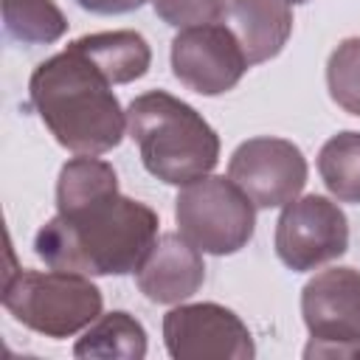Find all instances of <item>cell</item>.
<instances>
[{
	"mask_svg": "<svg viewBox=\"0 0 360 360\" xmlns=\"http://www.w3.org/2000/svg\"><path fill=\"white\" fill-rule=\"evenodd\" d=\"M158 214L121 191L56 211L34 236V253L53 270L82 276L135 273L158 239Z\"/></svg>",
	"mask_w": 360,
	"mask_h": 360,
	"instance_id": "1",
	"label": "cell"
},
{
	"mask_svg": "<svg viewBox=\"0 0 360 360\" xmlns=\"http://www.w3.org/2000/svg\"><path fill=\"white\" fill-rule=\"evenodd\" d=\"M28 96L42 124L68 152L104 155L127 132V112L112 93V82L73 42L34 68Z\"/></svg>",
	"mask_w": 360,
	"mask_h": 360,
	"instance_id": "2",
	"label": "cell"
},
{
	"mask_svg": "<svg viewBox=\"0 0 360 360\" xmlns=\"http://www.w3.org/2000/svg\"><path fill=\"white\" fill-rule=\"evenodd\" d=\"M127 129L146 172L166 186H188L211 174L219 160L217 129L166 90L135 96L127 107Z\"/></svg>",
	"mask_w": 360,
	"mask_h": 360,
	"instance_id": "3",
	"label": "cell"
},
{
	"mask_svg": "<svg viewBox=\"0 0 360 360\" xmlns=\"http://www.w3.org/2000/svg\"><path fill=\"white\" fill-rule=\"evenodd\" d=\"M3 307L8 315L45 338L62 340L87 329L104 307L101 290L90 276L73 270H28L14 264L8 248V270L3 276Z\"/></svg>",
	"mask_w": 360,
	"mask_h": 360,
	"instance_id": "4",
	"label": "cell"
},
{
	"mask_svg": "<svg viewBox=\"0 0 360 360\" xmlns=\"http://www.w3.org/2000/svg\"><path fill=\"white\" fill-rule=\"evenodd\" d=\"M174 219L180 233L202 253L231 256L253 239L256 205L231 177L205 174L180 188Z\"/></svg>",
	"mask_w": 360,
	"mask_h": 360,
	"instance_id": "5",
	"label": "cell"
},
{
	"mask_svg": "<svg viewBox=\"0 0 360 360\" xmlns=\"http://www.w3.org/2000/svg\"><path fill=\"white\" fill-rule=\"evenodd\" d=\"M301 315L312 343L307 357L360 354V270L329 267L301 290Z\"/></svg>",
	"mask_w": 360,
	"mask_h": 360,
	"instance_id": "6",
	"label": "cell"
},
{
	"mask_svg": "<svg viewBox=\"0 0 360 360\" xmlns=\"http://www.w3.org/2000/svg\"><path fill=\"white\" fill-rule=\"evenodd\" d=\"M276 256L292 270H315L349 248V219L338 202L321 194L295 197L276 222Z\"/></svg>",
	"mask_w": 360,
	"mask_h": 360,
	"instance_id": "7",
	"label": "cell"
},
{
	"mask_svg": "<svg viewBox=\"0 0 360 360\" xmlns=\"http://www.w3.org/2000/svg\"><path fill=\"white\" fill-rule=\"evenodd\" d=\"M163 343L174 360H250L256 354L245 321L214 301L169 309L163 315Z\"/></svg>",
	"mask_w": 360,
	"mask_h": 360,
	"instance_id": "8",
	"label": "cell"
},
{
	"mask_svg": "<svg viewBox=\"0 0 360 360\" xmlns=\"http://www.w3.org/2000/svg\"><path fill=\"white\" fill-rule=\"evenodd\" d=\"M307 174L304 152L292 141L276 135L242 141L228 160V177L253 200L256 208L292 202L304 191Z\"/></svg>",
	"mask_w": 360,
	"mask_h": 360,
	"instance_id": "9",
	"label": "cell"
},
{
	"mask_svg": "<svg viewBox=\"0 0 360 360\" xmlns=\"http://www.w3.org/2000/svg\"><path fill=\"white\" fill-rule=\"evenodd\" d=\"M248 68L250 65L225 22L180 28L172 39V73L183 87L200 96H222L233 90Z\"/></svg>",
	"mask_w": 360,
	"mask_h": 360,
	"instance_id": "10",
	"label": "cell"
},
{
	"mask_svg": "<svg viewBox=\"0 0 360 360\" xmlns=\"http://www.w3.org/2000/svg\"><path fill=\"white\" fill-rule=\"evenodd\" d=\"M138 290L155 304H183L205 281L202 250L183 233H160L135 270Z\"/></svg>",
	"mask_w": 360,
	"mask_h": 360,
	"instance_id": "11",
	"label": "cell"
},
{
	"mask_svg": "<svg viewBox=\"0 0 360 360\" xmlns=\"http://www.w3.org/2000/svg\"><path fill=\"white\" fill-rule=\"evenodd\" d=\"M225 25L236 37L248 65H262L287 45L292 11L287 0H228Z\"/></svg>",
	"mask_w": 360,
	"mask_h": 360,
	"instance_id": "12",
	"label": "cell"
},
{
	"mask_svg": "<svg viewBox=\"0 0 360 360\" xmlns=\"http://www.w3.org/2000/svg\"><path fill=\"white\" fill-rule=\"evenodd\" d=\"M73 45L93 59V65L112 82V84H129L141 76H146L152 65L149 42L138 31H98L84 34L73 39Z\"/></svg>",
	"mask_w": 360,
	"mask_h": 360,
	"instance_id": "13",
	"label": "cell"
},
{
	"mask_svg": "<svg viewBox=\"0 0 360 360\" xmlns=\"http://www.w3.org/2000/svg\"><path fill=\"white\" fill-rule=\"evenodd\" d=\"M73 354L104 360H141L146 357V329L124 309L98 315L76 340Z\"/></svg>",
	"mask_w": 360,
	"mask_h": 360,
	"instance_id": "14",
	"label": "cell"
},
{
	"mask_svg": "<svg viewBox=\"0 0 360 360\" xmlns=\"http://www.w3.org/2000/svg\"><path fill=\"white\" fill-rule=\"evenodd\" d=\"M318 174L338 202L360 205V132L332 135L318 152Z\"/></svg>",
	"mask_w": 360,
	"mask_h": 360,
	"instance_id": "15",
	"label": "cell"
},
{
	"mask_svg": "<svg viewBox=\"0 0 360 360\" xmlns=\"http://www.w3.org/2000/svg\"><path fill=\"white\" fill-rule=\"evenodd\" d=\"M118 191V174L115 169L96 158V155H79L68 160L56 180V211L76 208L87 200H96L101 194Z\"/></svg>",
	"mask_w": 360,
	"mask_h": 360,
	"instance_id": "16",
	"label": "cell"
},
{
	"mask_svg": "<svg viewBox=\"0 0 360 360\" xmlns=\"http://www.w3.org/2000/svg\"><path fill=\"white\" fill-rule=\"evenodd\" d=\"M3 25L22 45H51L68 31V20L53 0H3Z\"/></svg>",
	"mask_w": 360,
	"mask_h": 360,
	"instance_id": "17",
	"label": "cell"
},
{
	"mask_svg": "<svg viewBox=\"0 0 360 360\" xmlns=\"http://www.w3.org/2000/svg\"><path fill=\"white\" fill-rule=\"evenodd\" d=\"M326 87L332 101L349 115H360V37L338 42L326 62Z\"/></svg>",
	"mask_w": 360,
	"mask_h": 360,
	"instance_id": "18",
	"label": "cell"
},
{
	"mask_svg": "<svg viewBox=\"0 0 360 360\" xmlns=\"http://www.w3.org/2000/svg\"><path fill=\"white\" fill-rule=\"evenodd\" d=\"M152 6L163 22L174 28H191L225 17L228 0H152Z\"/></svg>",
	"mask_w": 360,
	"mask_h": 360,
	"instance_id": "19",
	"label": "cell"
},
{
	"mask_svg": "<svg viewBox=\"0 0 360 360\" xmlns=\"http://www.w3.org/2000/svg\"><path fill=\"white\" fill-rule=\"evenodd\" d=\"M76 3L93 14H129L141 8L146 0H76Z\"/></svg>",
	"mask_w": 360,
	"mask_h": 360,
	"instance_id": "20",
	"label": "cell"
},
{
	"mask_svg": "<svg viewBox=\"0 0 360 360\" xmlns=\"http://www.w3.org/2000/svg\"><path fill=\"white\" fill-rule=\"evenodd\" d=\"M287 3H307V0H287Z\"/></svg>",
	"mask_w": 360,
	"mask_h": 360,
	"instance_id": "21",
	"label": "cell"
}]
</instances>
